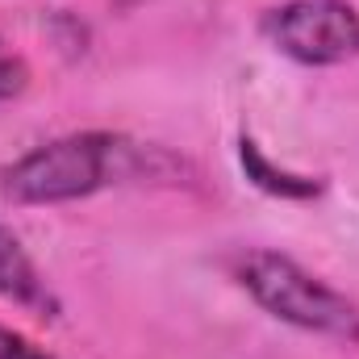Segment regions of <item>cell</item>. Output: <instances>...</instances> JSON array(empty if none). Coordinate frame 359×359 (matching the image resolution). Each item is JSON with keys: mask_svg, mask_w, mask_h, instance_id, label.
<instances>
[{"mask_svg": "<svg viewBox=\"0 0 359 359\" xmlns=\"http://www.w3.org/2000/svg\"><path fill=\"white\" fill-rule=\"evenodd\" d=\"M176 168L184 163H176L159 147H142L109 130H84L42 142L17 163H8L0 172V192L13 205H67L126 180H163Z\"/></svg>", "mask_w": 359, "mask_h": 359, "instance_id": "obj_1", "label": "cell"}, {"mask_svg": "<svg viewBox=\"0 0 359 359\" xmlns=\"http://www.w3.org/2000/svg\"><path fill=\"white\" fill-rule=\"evenodd\" d=\"M234 276L271 318L309 334L359 343V305L297 259L280 251H243L234 259Z\"/></svg>", "mask_w": 359, "mask_h": 359, "instance_id": "obj_2", "label": "cell"}, {"mask_svg": "<svg viewBox=\"0 0 359 359\" xmlns=\"http://www.w3.org/2000/svg\"><path fill=\"white\" fill-rule=\"evenodd\" d=\"M264 38L305 67H339L359 55V13L347 0H288L264 17Z\"/></svg>", "mask_w": 359, "mask_h": 359, "instance_id": "obj_3", "label": "cell"}, {"mask_svg": "<svg viewBox=\"0 0 359 359\" xmlns=\"http://www.w3.org/2000/svg\"><path fill=\"white\" fill-rule=\"evenodd\" d=\"M0 297L21 305V309H34L42 318H55L59 313V301L46 284V276L34 268V259L25 255V247L0 226Z\"/></svg>", "mask_w": 359, "mask_h": 359, "instance_id": "obj_4", "label": "cell"}, {"mask_svg": "<svg viewBox=\"0 0 359 359\" xmlns=\"http://www.w3.org/2000/svg\"><path fill=\"white\" fill-rule=\"evenodd\" d=\"M238 163H243L247 180H251L255 188L271 192V196H284V201H309V196H318V192H322V184H318V180L297 176V172H288V168H276L268 155H264V147H259L251 134H243V138H238Z\"/></svg>", "mask_w": 359, "mask_h": 359, "instance_id": "obj_5", "label": "cell"}, {"mask_svg": "<svg viewBox=\"0 0 359 359\" xmlns=\"http://www.w3.org/2000/svg\"><path fill=\"white\" fill-rule=\"evenodd\" d=\"M25 88H29V63L13 46L0 42V100H13V96H21Z\"/></svg>", "mask_w": 359, "mask_h": 359, "instance_id": "obj_6", "label": "cell"}, {"mask_svg": "<svg viewBox=\"0 0 359 359\" xmlns=\"http://www.w3.org/2000/svg\"><path fill=\"white\" fill-rule=\"evenodd\" d=\"M0 359H59V355H50L46 347H38V343L25 339L21 330L0 326Z\"/></svg>", "mask_w": 359, "mask_h": 359, "instance_id": "obj_7", "label": "cell"}]
</instances>
